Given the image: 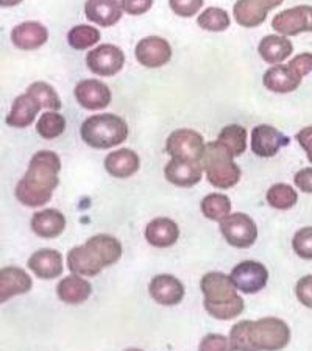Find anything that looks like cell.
I'll return each mask as SVG.
<instances>
[{"mask_svg":"<svg viewBox=\"0 0 312 351\" xmlns=\"http://www.w3.org/2000/svg\"><path fill=\"white\" fill-rule=\"evenodd\" d=\"M61 160L55 152L41 150L32 156L24 177L14 189L18 200L28 208L47 205L58 188Z\"/></svg>","mask_w":312,"mask_h":351,"instance_id":"obj_1","label":"cell"},{"mask_svg":"<svg viewBox=\"0 0 312 351\" xmlns=\"http://www.w3.org/2000/svg\"><path fill=\"white\" fill-rule=\"evenodd\" d=\"M235 351H281L291 342V328L276 317L242 320L230 331Z\"/></svg>","mask_w":312,"mask_h":351,"instance_id":"obj_2","label":"cell"},{"mask_svg":"<svg viewBox=\"0 0 312 351\" xmlns=\"http://www.w3.org/2000/svg\"><path fill=\"white\" fill-rule=\"evenodd\" d=\"M122 256V243L110 234H95L67 253L71 274L95 276L101 270L116 264Z\"/></svg>","mask_w":312,"mask_h":351,"instance_id":"obj_3","label":"cell"},{"mask_svg":"<svg viewBox=\"0 0 312 351\" xmlns=\"http://www.w3.org/2000/svg\"><path fill=\"white\" fill-rule=\"evenodd\" d=\"M203 304L206 313L217 320H231L243 313L245 303L237 293V289L230 280V275L222 271H209L200 281Z\"/></svg>","mask_w":312,"mask_h":351,"instance_id":"obj_4","label":"cell"},{"mask_svg":"<svg viewBox=\"0 0 312 351\" xmlns=\"http://www.w3.org/2000/svg\"><path fill=\"white\" fill-rule=\"evenodd\" d=\"M82 139L93 149L106 150L121 145L128 138V125L111 112L88 117L80 128Z\"/></svg>","mask_w":312,"mask_h":351,"instance_id":"obj_5","label":"cell"},{"mask_svg":"<svg viewBox=\"0 0 312 351\" xmlns=\"http://www.w3.org/2000/svg\"><path fill=\"white\" fill-rule=\"evenodd\" d=\"M202 166L206 172L208 181L214 188L230 189L239 183L242 175L241 167L235 162V156L219 141L206 144Z\"/></svg>","mask_w":312,"mask_h":351,"instance_id":"obj_6","label":"cell"},{"mask_svg":"<svg viewBox=\"0 0 312 351\" xmlns=\"http://www.w3.org/2000/svg\"><path fill=\"white\" fill-rule=\"evenodd\" d=\"M205 139L203 136L189 128H180L169 136L166 141V152L177 160L202 162L205 155Z\"/></svg>","mask_w":312,"mask_h":351,"instance_id":"obj_7","label":"cell"},{"mask_svg":"<svg viewBox=\"0 0 312 351\" xmlns=\"http://www.w3.org/2000/svg\"><path fill=\"white\" fill-rule=\"evenodd\" d=\"M220 233L231 247L250 248L258 239V226L247 214L235 213L220 222Z\"/></svg>","mask_w":312,"mask_h":351,"instance_id":"obj_8","label":"cell"},{"mask_svg":"<svg viewBox=\"0 0 312 351\" xmlns=\"http://www.w3.org/2000/svg\"><path fill=\"white\" fill-rule=\"evenodd\" d=\"M125 53L112 44H100L86 55V66L100 77H112L123 69Z\"/></svg>","mask_w":312,"mask_h":351,"instance_id":"obj_9","label":"cell"},{"mask_svg":"<svg viewBox=\"0 0 312 351\" xmlns=\"http://www.w3.org/2000/svg\"><path fill=\"white\" fill-rule=\"evenodd\" d=\"M230 280L239 292L256 293L267 286L269 271L258 261H242L231 270Z\"/></svg>","mask_w":312,"mask_h":351,"instance_id":"obj_10","label":"cell"},{"mask_svg":"<svg viewBox=\"0 0 312 351\" xmlns=\"http://www.w3.org/2000/svg\"><path fill=\"white\" fill-rule=\"evenodd\" d=\"M272 27L283 36H297L300 33L312 32V7L300 5L281 11L272 21Z\"/></svg>","mask_w":312,"mask_h":351,"instance_id":"obj_11","label":"cell"},{"mask_svg":"<svg viewBox=\"0 0 312 351\" xmlns=\"http://www.w3.org/2000/svg\"><path fill=\"white\" fill-rule=\"evenodd\" d=\"M134 56L139 64L150 69L166 66L172 60V47L164 38L147 36L141 39L134 49Z\"/></svg>","mask_w":312,"mask_h":351,"instance_id":"obj_12","label":"cell"},{"mask_svg":"<svg viewBox=\"0 0 312 351\" xmlns=\"http://www.w3.org/2000/svg\"><path fill=\"white\" fill-rule=\"evenodd\" d=\"M285 2V0H237L232 8L235 19L239 25L254 28L267 19L270 10Z\"/></svg>","mask_w":312,"mask_h":351,"instance_id":"obj_13","label":"cell"},{"mask_svg":"<svg viewBox=\"0 0 312 351\" xmlns=\"http://www.w3.org/2000/svg\"><path fill=\"white\" fill-rule=\"evenodd\" d=\"M291 139L272 125H256L252 130V152L259 158H272L283 147L289 145Z\"/></svg>","mask_w":312,"mask_h":351,"instance_id":"obj_14","label":"cell"},{"mask_svg":"<svg viewBox=\"0 0 312 351\" xmlns=\"http://www.w3.org/2000/svg\"><path fill=\"white\" fill-rule=\"evenodd\" d=\"M73 94L80 106L89 111L105 110L111 104V89L106 83L94 78L82 80L73 89Z\"/></svg>","mask_w":312,"mask_h":351,"instance_id":"obj_15","label":"cell"},{"mask_svg":"<svg viewBox=\"0 0 312 351\" xmlns=\"http://www.w3.org/2000/svg\"><path fill=\"white\" fill-rule=\"evenodd\" d=\"M150 297L155 300L158 304L163 306H175L183 302L184 298V286L177 276L163 274L156 275L149 285Z\"/></svg>","mask_w":312,"mask_h":351,"instance_id":"obj_16","label":"cell"},{"mask_svg":"<svg viewBox=\"0 0 312 351\" xmlns=\"http://www.w3.org/2000/svg\"><path fill=\"white\" fill-rule=\"evenodd\" d=\"M203 175V166L198 161H187L172 158L164 169V177L178 188H192L200 183Z\"/></svg>","mask_w":312,"mask_h":351,"instance_id":"obj_17","label":"cell"},{"mask_svg":"<svg viewBox=\"0 0 312 351\" xmlns=\"http://www.w3.org/2000/svg\"><path fill=\"white\" fill-rule=\"evenodd\" d=\"M27 265L39 280H55L64 270L61 253L53 248H43L35 252L28 259Z\"/></svg>","mask_w":312,"mask_h":351,"instance_id":"obj_18","label":"cell"},{"mask_svg":"<svg viewBox=\"0 0 312 351\" xmlns=\"http://www.w3.org/2000/svg\"><path fill=\"white\" fill-rule=\"evenodd\" d=\"M33 281L25 270L19 267H3L0 270V303L30 292Z\"/></svg>","mask_w":312,"mask_h":351,"instance_id":"obj_19","label":"cell"},{"mask_svg":"<svg viewBox=\"0 0 312 351\" xmlns=\"http://www.w3.org/2000/svg\"><path fill=\"white\" fill-rule=\"evenodd\" d=\"M302 80L303 77L298 75L289 64H275L265 71L263 78L264 86L278 94L293 93L302 84Z\"/></svg>","mask_w":312,"mask_h":351,"instance_id":"obj_20","label":"cell"},{"mask_svg":"<svg viewBox=\"0 0 312 351\" xmlns=\"http://www.w3.org/2000/svg\"><path fill=\"white\" fill-rule=\"evenodd\" d=\"M122 5L119 0H86L84 14L89 22L100 27H112L122 19Z\"/></svg>","mask_w":312,"mask_h":351,"instance_id":"obj_21","label":"cell"},{"mask_svg":"<svg viewBox=\"0 0 312 351\" xmlns=\"http://www.w3.org/2000/svg\"><path fill=\"white\" fill-rule=\"evenodd\" d=\"M11 41L21 50H36L49 41V32L39 22H22L11 32Z\"/></svg>","mask_w":312,"mask_h":351,"instance_id":"obj_22","label":"cell"},{"mask_svg":"<svg viewBox=\"0 0 312 351\" xmlns=\"http://www.w3.org/2000/svg\"><path fill=\"white\" fill-rule=\"evenodd\" d=\"M41 108V104L32 94H21L13 101V106H11V111L7 116V123L14 128L30 127Z\"/></svg>","mask_w":312,"mask_h":351,"instance_id":"obj_23","label":"cell"},{"mask_svg":"<svg viewBox=\"0 0 312 351\" xmlns=\"http://www.w3.org/2000/svg\"><path fill=\"white\" fill-rule=\"evenodd\" d=\"M180 237L178 225L169 217H156L145 226V239L156 248L172 247Z\"/></svg>","mask_w":312,"mask_h":351,"instance_id":"obj_24","label":"cell"},{"mask_svg":"<svg viewBox=\"0 0 312 351\" xmlns=\"http://www.w3.org/2000/svg\"><path fill=\"white\" fill-rule=\"evenodd\" d=\"M32 230L44 239H55L66 230V217L58 209H43L32 217Z\"/></svg>","mask_w":312,"mask_h":351,"instance_id":"obj_25","label":"cell"},{"mask_svg":"<svg viewBox=\"0 0 312 351\" xmlns=\"http://www.w3.org/2000/svg\"><path fill=\"white\" fill-rule=\"evenodd\" d=\"M93 293V286L82 275L71 274L62 278L56 286V295L66 304H82Z\"/></svg>","mask_w":312,"mask_h":351,"instance_id":"obj_26","label":"cell"},{"mask_svg":"<svg viewBox=\"0 0 312 351\" xmlns=\"http://www.w3.org/2000/svg\"><path fill=\"white\" fill-rule=\"evenodd\" d=\"M141 160L136 152L119 149L105 158L106 172L115 178H130L139 171Z\"/></svg>","mask_w":312,"mask_h":351,"instance_id":"obj_27","label":"cell"},{"mask_svg":"<svg viewBox=\"0 0 312 351\" xmlns=\"http://www.w3.org/2000/svg\"><path fill=\"white\" fill-rule=\"evenodd\" d=\"M293 52V44L289 41L287 36L283 35H267L261 39L258 53L264 61L270 64H280L287 60Z\"/></svg>","mask_w":312,"mask_h":351,"instance_id":"obj_28","label":"cell"},{"mask_svg":"<svg viewBox=\"0 0 312 351\" xmlns=\"http://www.w3.org/2000/svg\"><path fill=\"white\" fill-rule=\"evenodd\" d=\"M217 141L232 156H241L247 150V130L237 123L226 125L219 133Z\"/></svg>","mask_w":312,"mask_h":351,"instance_id":"obj_29","label":"cell"},{"mask_svg":"<svg viewBox=\"0 0 312 351\" xmlns=\"http://www.w3.org/2000/svg\"><path fill=\"white\" fill-rule=\"evenodd\" d=\"M203 216L214 222H222L231 214V200L225 194H209L202 200Z\"/></svg>","mask_w":312,"mask_h":351,"instance_id":"obj_30","label":"cell"},{"mask_svg":"<svg viewBox=\"0 0 312 351\" xmlns=\"http://www.w3.org/2000/svg\"><path fill=\"white\" fill-rule=\"evenodd\" d=\"M298 202V194L292 186L278 183L274 184L267 191V203L275 209H280V211H287V209L293 208Z\"/></svg>","mask_w":312,"mask_h":351,"instance_id":"obj_31","label":"cell"},{"mask_svg":"<svg viewBox=\"0 0 312 351\" xmlns=\"http://www.w3.org/2000/svg\"><path fill=\"white\" fill-rule=\"evenodd\" d=\"M36 132L44 139H55L66 132V119L58 111H47L39 117Z\"/></svg>","mask_w":312,"mask_h":351,"instance_id":"obj_32","label":"cell"},{"mask_svg":"<svg viewBox=\"0 0 312 351\" xmlns=\"http://www.w3.org/2000/svg\"><path fill=\"white\" fill-rule=\"evenodd\" d=\"M197 24L198 27L206 32L220 33V32H225L226 28L230 27L231 19L225 10L211 7V8H206L200 16H198Z\"/></svg>","mask_w":312,"mask_h":351,"instance_id":"obj_33","label":"cell"},{"mask_svg":"<svg viewBox=\"0 0 312 351\" xmlns=\"http://www.w3.org/2000/svg\"><path fill=\"white\" fill-rule=\"evenodd\" d=\"M100 32L91 25H75L67 33V43L77 50H86L94 47L100 41Z\"/></svg>","mask_w":312,"mask_h":351,"instance_id":"obj_34","label":"cell"},{"mask_svg":"<svg viewBox=\"0 0 312 351\" xmlns=\"http://www.w3.org/2000/svg\"><path fill=\"white\" fill-rule=\"evenodd\" d=\"M28 94L36 97L43 108H47L50 111L61 110V100L56 90L45 82H35L32 83L27 89Z\"/></svg>","mask_w":312,"mask_h":351,"instance_id":"obj_35","label":"cell"},{"mask_svg":"<svg viewBox=\"0 0 312 351\" xmlns=\"http://www.w3.org/2000/svg\"><path fill=\"white\" fill-rule=\"evenodd\" d=\"M292 248L302 259L312 261V226H304L295 233Z\"/></svg>","mask_w":312,"mask_h":351,"instance_id":"obj_36","label":"cell"},{"mask_svg":"<svg viewBox=\"0 0 312 351\" xmlns=\"http://www.w3.org/2000/svg\"><path fill=\"white\" fill-rule=\"evenodd\" d=\"M198 351H235L230 342V337L222 334H206L198 345Z\"/></svg>","mask_w":312,"mask_h":351,"instance_id":"obj_37","label":"cell"},{"mask_svg":"<svg viewBox=\"0 0 312 351\" xmlns=\"http://www.w3.org/2000/svg\"><path fill=\"white\" fill-rule=\"evenodd\" d=\"M205 0H169L172 11L181 18H192L202 10Z\"/></svg>","mask_w":312,"mask_h":351,"instance_id":"obj_38","label":"cell"},{"mask_svg":"<svg viewBox=\"0 0 312 351\" xmlns=\"http://www.w3.org/2000/svg\"><path fill=\"white\" fill-rule=\"evenodd\" d=\"M295 295L306 308L312 309V275H306L295 286Z\"/></svg>","mask_w":312,"mask_h":351,"instance_id":"obj_39","label":"cell"},{"mask_svg":"<svg viewBox=\"0 0 312 351\" xmlns=\"http://www.w3.org/2000/svg\"><path fill=\"white\" fill-rule=\"evenodd\" d=\"M121 5L127 14L139 16L153 7V0H121Z\"/></svg>","mask_w":312,"mask_h":351,"instance_id":"obj_40","label":"cell"},{"mask_svg":"<svg viewBox=\"0 0 312 351\" xmlns=\"http://www.w3.org/2000/svg\"><path fill=\"white\" fill-rule=\"evenodd\" d=\"M289 66L298 73V75L306 77L312 72V53H300L293 60L289 61Z\"/></svg>","mask_w":312,"mask_h":351,"instance_id":"obj_41","label":"cell"},{"mask_svg":"<svg viewBox=\"0 0 312 351\" xmlns=\"http://www.w3.org/2000/svg\"><path fill=\"white\" fill-rule=\"evenodd\" d=\"M293 183L302 192L312 194V167H304L295 173Z\"/></svg>","mask_w":312,"mask_h":351,"instance_id":"obj_42","label":"cell"},{"mask_svg":"<svg viewBox=\"0 0 312 351\" xmlns=\"http://www.w3.org/2000/svg\"><path fill=\"white\" fill-rule=\"evenodd\" d=\"M295 138H297L298 144L303 147L306 155H308V160L312 164V127H304L303 130H300Z\"/></svg>","mask_w":312,"mask_h":351,"instance_id":"obj_43","label":"cell"},{"mask_svg":"<svg viewBox=\"0 0 312 351\" xmlns=\"http://www.w3.org/2000/svg\"><path fill=\"white\" fill-rule=\"evenodd\" d=\"M24 2V0H0V5H2L3 8H8V7H16V5H19Z\"/></svg>","mask_w":312,"mask_h":351,"instance_id":"obj_44","label":"cell"},{"mask_svg":"<svg viewBox=\"0 0 312 351\" xmlns=\"http://www.w3.org/2000/svg\"><path fill=\"white\" fill-rule=\"evenodd\" d=\"M125 351H144V350H139V348H128V350H125Z\"/></svg>","mask_w":312,"mask_h":351,"instance_id":"obj_45","label":"cell"}]
</instances>
